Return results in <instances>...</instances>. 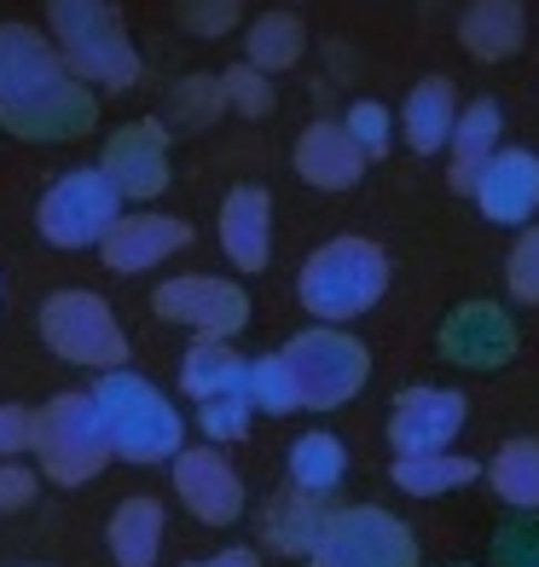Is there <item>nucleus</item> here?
<instances>
[{
  "instance_id": "nucleus-25",
  "label": "nucleus",
  "mask_w": 539,
  "mask_h": 567,
  "mask_svg": "<svg viewBox=\"0 0 539 567\" xmlns=\"http://www.w3.org/2000/svg\"><path fill=\"white\" fill-rule=\"evenodd\" d=\"M285 475H291L296 493L337 498V486L348 481V446L330 429H307V434H296L291 452H285Z\"/></svg>"
},
{
  "instance_id": "nucleus-31",
  "label": "nucleus",
  "mask_w": 539,
  "mask_h": 567,
  "mask_svg": "<svg viewBox=\"0 0 539 567\" xmlns=\"http://www.w3.org/2000/svg\"><path fill=\"white\" fill-rule=\"evenodd\" d=\"M221 93H226V111L244 116V122H262V116H273V105H278L273 75H262V70L244 64V59L221 70Z\"/></svg>"
},
{
  "instance_id": "nucleus-39",
  "label": "nucleus",
  "mask_w": 539,
  "mask_h": 567,
  "mask_svg": "<svg viewBox=\"0 0 539 567\" xmlns=\"http://www.w3.org/2000/svg\"><path fill=\"white\" fill-rule=\"evenodd\" d=\"M186 567H262V556L250 545H226V550H210V556H192Z\"/></svg>"
},
{
  "instance_id": "nucleus-16",
  "label": "nucleus",
  "mask_w": 539,
  "mask_h": 567,
  "mask_svg": "<svg viewBox=\"0 0 539 567\" xmlns=\"http://www.w3.org/2000/svg\"><path fill=\"white\" fill-rule=\"evenodd\" d=\"M192 244V226L180 215H163V209H122V220L105 231V244H99V261L111 272L134 278V272H151L163 267L169 255H180Z\"/></svg>"
},
{
  "instance_id": "nucleus-4",
  "label": "nucleus",
  "mask_w": 539,
  "mask_h": 567,
  "mask_svg": "<svg viewBox=\"0 0 539 567\" xmlns=\"http://www.w3.org/2000/svg\"><path fill=\"white\" fill-rule=\"evenodd\" d=\"M47 35L59 59L82 75L93 93H122L140 82V47L122 30V12L111 0H47Z\"/></svg>"
},
{
  "instance_id": "nucleus-27",
  "label": "nucleus",
  "mask_w": 539,
  "mask_h": 567,
  "mask_svg": "<svg viewBox=\"0 0 539 567\" xmlns=\"http://www.w3.org/2000/svg\"><path fill=\"white\" fill-rule=\"evenodd\" d=\"M302 59H307V23L296 12L273 7V12H262L244 30V64H255L262 75H285Z\"/></svg>"
},
{
  "instance_id": "nucleus-34",
  "label": "nucleus",
  "mask_w": 539,
  "mask_h": 567,
  "mask_svg": "<svg viewBox=\"0 0 539 567\" xmlns=\"http://www.w3.org/2000/svg\"><path fill=\"white\" fill-rule=\"evenodd\" d=\"M505 296L522 307H539V220L522 226L510 255H505Z\"/></svg>"
},
{
  "instance_id": "nucleus-40",
  "label": "nucleus",
  "mask_w": 539,
  "mask_h": 567,
  "mask_svg": "<svg viewBox=\"0 0 539 567\" xmlns=\"http://www.w3.org/2000/svg\"><path fill=\"white\" fill-rule=\"evenodd\" d=\"M18 567H47V561H18Z\"/></svg>"
},
{
  "instance_id": "nucleus-13",
  "label": "nucleus",
  "mask_w": 539,
  "mask_h": 567,
  "mask_svg": "<svg viewBox=\"0 0 539 567\" xmlns=\"http://www.w3.org/2000/svg\"><path fill=\"white\" fill-rule=\"evenodd\" d=\"M465 417H470V400L458 389H441V382H413V389H400L389 400V446H395V457L452 452Z\"/></svg>"
},
{
  "instance_id": "nucleus-12",
  "label": "nucleus",
  "mask_w": 539,
  "mask_h": 567,
  "mask_svg": "<svg viewBox=\"0 0 539 567\" xmlns=\"http://www.w3.org/2000/svg\"><path fill=\"white\" fill-rule=\"evenodd\" d=\"M169 481H174V493H180V509L192 515V522L203 527H233L244 522V475L233 470V457H226V446H186L174 463H169Z\"/></svg>"
},
{
  "instance_id": "nucleus-7",
  "label": "nucleus",
  "mask_w": 539,
  "mask_h": 567,
  "mask_svg": "<svg viewBox=\"0 0 539 567\" xmlns=\"http://www.w3.org/2000/svg\"><path fill=\"white\" fill-rule=\"evenodd\" d=\"M35 330L53 359L82 371H122L128 365V337L99 290H53L35 313Z\"/></svg>"
},
{
  "instance_id": "nucleus-26",
  "label": "nucleus",
  "mask_w": 539,
  "mask_h": 567,
  "mask_svg": "<svg viewBox=\"0 0 539 567\" xmlns=\"http://www.w3.org/2000/svg\"><path fill=\"white\" fill-rule=\"evenodd\" d=\"M389 481L406 498H447V493H465V486L481 481V463L465 452H413V457L389 463Z\"/></svg>"
},
{
  "instance_id": "nucleus-2",
  "label": "nucleus",
  "mask_w": 539,
  "mask_h": 567,
  "mask_svg": "<svg viewBox=\"0 0 539 567\" xmlns=\"http://www.w3.org/2000/svg\"><path fill=\"white\" fill-rule=\"evenodd\" d=\"M88 394L99 405V417H105L111 452L122 463L151 470V463H174L180 452H186V417H180V405L151 377H140L134 365L99 371V382Z\"/></svg>"
},
{
  "instance_id": "nucleus-18",
  "label": "nucleus",
  "mask_w": 539,
  "mask_h": 567,
  "mask_svg": "<svg viewBox=\"0 0 539 567\" xmlns=\"http://www.w3.org/2000/svg\"><path fill=\"white\" fill-rule=\"evenodd\" d=\"M221 249L238 272H262L273 261V192L244 179L221 203Z\"/></svg>"
},
{
  "instance_id": "nucleus-1",
  "label": "nucleus",
  "mask_w": 539,
  "mask_h": 567,
  "mask_svg": "<svg viewBox=\"0 0 539 567\" xmlns=\"http://www.w3.org/2000/svg\"><path fill=\"white\" fill-rule=\"evenodd\" d=\"M99 122V93L75 75L47 30L0 23V127L30 145H70Z\"/></svg>"
},
{
  "instance_id": "nucleus-20",
  "label": "nucleus",
  "mask_w": 539,
  "mask_h": 567,
  "mask_svg": "<svg viewBox=\"0 0 539 567\" xmlns=\"http://www.w3.org/2000/svg\"><path fill=\"white\" fill-rule=\"evenodd\" d=\"M499 145H505V105H499L494 93H481V99H470V105H458L452 145H447V157H452V168H447L452 192H465V197H470L476 174L494 163V151H499Z\"/></svg>"
},
{
  "instance_id": "nucleus-33",
  "label": "nucleus",
  "mask_w": 539,
  "mask_h": 567,
  "mask_svg": "<svg viewBox=\"0 0 539 567\" xmlns=\"http://www.w3.org/2000/svg\"><path fill=\"white\" fill-rule=\"evenodd\" d=\"M250 423H255V405H250L244 394H233V400H203L197 417H192V429H197L210 446H238L244 434H250Z\"/></svg>"
},
{
  "instance_id": "nucleus-32",
  "label": "nucleus",
  "mask_w": 539,
  "mask_h": 567,
  "mask_svg": "<svg viewBox=\"0 0 539 567\" xmlns=\"http://www.w3.org/2000/svg\"><path fill=\"white\" fill-rule=\"evenodd\" d=\"M337 122L348 127V140L366 151V163H377V157H389V151H395V127L400 122H395V111L383 105V99H354Z\"/></svg>"
},
{
  "instance_id": "nucleus-37",
  "label": "nucleus",
  "mask_w": 539,
  "mask_h": 567,
  "mask_svg": "<svg viewBox=\"0 0 539 567\" xmlns=\"http://www.w3.org/2000/svg\"><path fill=\"white\" fill-rule=\"evenodd\" d=\"M494 556L505 567H539V515H528V522H510L499 538H494Z\"/></svg>"
},
{
  "instance_id": "nucleus-21",
  "label": "nucleus",
  "mask_w": 539,
  "mask_h": 567,
  "mask_svg": "<svg viewBox=\"0 0 539 567\" xmlns=\"http://www.w3.org/2000/svg\"><path fill=\"white\" fill-rule=\"evenodd\" d=\"M330 522V498H314V493H296V486H285V493H273L262 504V545H273L278 556H296L307 561L319 550V533Z\"/></svg>"
},
{
  "instance_id": "nucleus-11",
  "label": "nucleus",
  "mask_w": 539,
  "mask_h": 567,
  "mask_svg": "<svg viewBox=\"0 0 539 567\" xmlns=\"http://www.w3.org/2000/svg\"><path fill=\"white\" fill-rule=\"evenodd\" d=\"M169 145L174 134L157 122V116H140V122H122L116 134L105 140V151H99V168H105V179L116 186V197L128 203V209H140V203L163 197L169 192Z\"/></svg>"
},
{
  "instance_id": "nucleus-30",
  "label": "nucleus",
  "mask_w": 539,
  "mask_h": 567,
  "mask_svg": "<svg viewBox=\"0 0 539 567\" xmlns=\"http://www.w3.org/2000/svg\"><path fill=\"white\" fill-rule=\"evenodd\" d=\"M250 405H255V417H291V411H302L296 377H291V365H285L278 348L250 359Z\"/></svg>"
},
{
  "instance_id": "nucleus-6",
  "label": "nucleus",
  "mask_w": 539,
  "mask_h": 567,
  "mask_svg": "<svg viewBox=\"0 0 539 567\" xmlns=\"http://www.w3.org/2000/svg\"><path fill=\"white\" fill-rule=\"evenodd\" d=\"M278 353H285V365L296 377L302 411H337V405H348L359 389H366V377H372L366 342L348 337L343 324H307Z\"/></svg>"
},
{
  "instance_id": "nucleus-36",
  "label": "nucleus",
  "mask_w": 539,
  "mask_h": 567,
  "mask_svg": "<svg viewBox=\"0 0 539 567\" xmlns=\"http://www.w3.org/2000/svg\"><path fill=\"white\" fill-rule=\"evenodd\" d=\"M41 493V470L35 463H23V457H0V515H18V509H30Z\"/></svg>"
},
{
  "instance_id": "nucleus-3",
  "label": "nucleus",
  "mask_w": 539,
  "mask_h": 567,
  "mask_svg": "<svg viewBox=\"0 0 539 567\" xmlns=\"http://www.w3.org/2000/svg\"><path fill=\"white\" fill-rule=\"evenodd\" d=\"M383 296H389V255L372 238H359V231L319 244L296 272V301L314 313V324L366 319Z\"/></svg>"
},
{
  "instance_id": "nucleus-8",
  "label": "nucleus",
  "mask_w": 539,
  "mask_h": 567,
  "mask_svg": "<svg viewBox=\"0 0 539 567\" xmlns=\"http://www.w3.org/2000/svg\"><path fill=\"white\" fill-rule=\"evenodd\" d=\"M122 209L128 203L116 197V186L105 179L99 163L93 168H64L35 203V231H41V244H53V249H99L105 231L122 220Z\"/></svg>"
},
{
  "instance_id": "nucleus-5",
  "label": "nucleus",
  "mask_w": 539,
  "mask_h": 567,
  "mask_svg": "<svg viewBox=\"0 0 539 567\" xmlns=\"http://www.w3.org/2000/svg\"><path fill=\"white\" fill-rule=\"evenodd\" d=\"M111 434L93 394H53L35 411V470L53 486H88L111 463Z\"/></svg>"
},
{
  "instance_id": "nucleus-9",
  "label": "nucleus",
  "mask_w": 539,
  "mask_h": 567,
  "mask_svg": "<svg viewBox=\"0 0 539 567\" xmlns=\"http://www.w3.org/2000/svg\"><path fill=\"white\" fill-rule=\"evenodd\" d=\"M307 567H418V538L383 504H343L330 509L319 550Z\"/></svg>"
},
{
  "instance_id": "nucleus-38",
  "label": "nucleus",
  "mask_w": 539,
  "mask_h": 567,
  "mask_svg": "<svg viewBox=\"0 0 539 567\" xmlns=\"http://www.w3.org/2000/svg\"><path fill=\"white\" fill-rule=\"evenodd\" d=\"M35 452V411L30 405H0V457H30Z\"/></svg>"
},
{
  "instance_id": "nucleus-24",
  "label": "nucleus",
  "mask_w": 539,
  "mask_h": 567,
  "mask_svg": "<svg viewBox=\"0 0 539 567\" xmlns=\"http://www.w3.org/2000/svg\"><path fill=\"white\" fill-rule=\"evenodd\" d=\"M163 533H169L163 504L145 498V493H134V498H122V504L111 509V522H105V550H111L116 567H157Z\"/></svg>"
},
{
  "instance_id": "nucleus-28",
  "label": "nucleus",
  "mask_w": 539,
  "mask_h": 567,
  "mask_svg": "<svg viewBox=\"0 0 539 567\" xmlns=\"http://www.w3.org/2000/svg\"><path fill=\"white\" fill-rule=\"evenodd\" d=\"M481 481L499 493V504L522 509V515H539V441H505L494 457L481 463Z\"/></svg>"
},
{
  "instance_id": "nucleus-15",
  "label": "nucleus",
  "mask_w": 539,
  "mask_h": 567,
  "mask_svg": "<svg viewBox=\"0 0 539 567\" xmlns=\"http://www.w3.org/2000/svg\"><path fill=\"white\" fill-rule=\"evenodd\" d=\"M476 209L481 220H494V226H533L539 220V151L528 145H499L494 151V163H487L476 174Z\"/></svg>"
},
{
  "instance_id": "nucleus-22",
  "label": "nucleus",
  "mask_w": 539,
  "mask_h": 567,
  "mask_svg": "<svg viewBox=\"0 0 539 567\" xmlns=\"http://www.w3.org/2000/svg\"><path fill=\"white\" fill-rule=\"evenodd\" d=\"M452 122H458V87L447 75H424V82L400 99V134L413 145V157H435L452 145Z\"/></svg>"
},
{
  "instance_id": "nucleus-41",
  "label": "nucleus",
  "mask_w": 539,
  "mask_h": 567,
  "mask_svg": "<svg viewBox=\"0 0 539 567\" xmlns=\"http://www.w3.org/2000/svg\"><path fill=\"white\" fill-rule=\"evenodd\" d=\"M0 296H7V290H0Z\"/></svg>"
},
{
  "instance_id": "nucleus-29",
  "label": "nucleus",
  "mask_w": 539,
  "mask_h": 567,
  "mask_svg": "<svg viewBox=\"0 0 539 567\" xmlns=\"http://www.w3.org/2000/svg\"><path fill=\"white\" fill-rule=\"evenodd\" d=\"M226 116V93H221V75H180V82L163 93V127L169 134H203Z\"/></svg>"
},
{
  "instance_id": "nucleus-14",
  "label": "nucleus",
  "mask_w": 539,
  "mask_h": 567,
  "mask_svg": "<svg viewBox=\"0 0 539 567\" xmlns=\"http://www.w3.org/2000/svg\"><path fill=\"white\" fill-rule=\"evenodd\" d=\"M435 348H441L447 365H465V371H499L517 359L522 337L517 324H510V313L499 301H465L452 307V313L441 319V337H435Z\"/></svg>"
},
{
  "instance_id": "nucleus-10",
  "label": "nucleus",
  "mask_w": 539,
  "mask_h": 567,
  "mask_svg": "<svg viewBox=\"0 0 539 567\" xmlns=\"http://www.w3.org/2000/svg\"><path fill=\"white\" fill-rule=\"evenodd\" d=\"M151 313L192 330L197 342H233L250 324V290L221 272H174L151 290Z\"/></svg>"
},
{
  "instance_id": "nucleus-19",
  "label": "nucleus",
  "mask_w": 539,
  "mask_h": 567,
  "mask_svg": "<svg viewBox=\"0 0 539 567\" xmlns=\"http://www.w3.org/2000/svg\"><path fill=\"white\" fill-rule=\"evenodd\" d=\"M528 41V7L522 0H465L458 12V47L476 64H505Z\"/></svg>"
},
{
  "instance_id": "nucleus-17",
  "label": "nucleus",
  "mask_w": 539,
  "mask_h": 567,
  "mask_svg": "<svg viewBox=\"0 0 539 567\" xmlns=\"http://www.w3.org/2000/svg\"><path fill=\"white\" fill-rule=\"evenodd\" d=\"M291 163H296V179L314 192H354L359 179H366V151H359L348 140V127L330 122V116H314L302 127Z\"/></svg>"
},
{
  "instance_id": "nucleus-35",
  "label": "nucleus",
  "mask_w": 539,
  "mask_h": 567,
  "mask_svg": "<svg viewBox=\"0 0 539 567\" xmlns=\"http://www.w3.org/2000/svg\"><path fill=\"white\" fill-rule=\"evenodd\" d=\"M244 12V0H174V18H180V30L197 35V41H215L226 35L238 23Z\"/></svg>"
},
{
  "instance_id": "nucleus-23",
  "label": "nucleus",
  "mask_w": 539,
  "mask_h": 567,
  "mask_svg": "<svg viewBox=\"0 0 539 567\" xmlns=\"http://www.w3.org/2000/svg\"><path fill=\"white\" fill-rule=\"evenodd\" d=\"M180 394H186L192 405L233 400V394L250 400V359L233 342H192L186 353H180Z\"/></svg>"
}]
</instances>
